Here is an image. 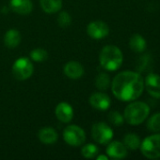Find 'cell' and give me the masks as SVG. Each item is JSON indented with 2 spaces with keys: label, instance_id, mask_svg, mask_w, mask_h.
I'll use <instances>...</instances> for the list:
<instances>
[{
  "label": "cell",
  "instance_id": "6da1fadb",
  "mask_svg": "<svg viewBox=\"0 0 160 160\" xmlns=\"http://www.w3.org/2000/svg\"><path fill=\"white\" fill-rule=\"evenodd\" d=\"M111 90L116 98L122 101L138 99L144 90L142 76L135 71H123L115 76L111 82Z\"/></svg>",
  "mask_w": 160,
  "mask_h": 160
},
{
  "label": "cell",
  "instance_id": "7a4b0ae2",
  "mask_svg": "<svg viewBox=\"0 0 160 160\" xmlns=\"http://www.w3.org/2000/svg\"><path fill=\"white\" fill-rule=\"evenodd\" d=\"M99 61L105 69L108 71H115L119 69L123 64V52L117 46L107 45L100 52Z\"/></svg>",
  "mask_w": 160,
  "mask_h": 160
},
{
  "label": "cell",
  "instance_id": "3957f363",
  "mask_svg": "<svg viewBox=\"0 0 160 160\" xmlns=\"http://www.w3.org/2000/svg\"><path fill=\"white\" fill-rule=\"evenodd\" d=\"M150 114V108L145 102L135 101L130 103L124 110V120L131 126L142 124Z\"/></svg>",
  "mask_w": 160,
  "mask_h": 160
},
{
  "label": "cell",
  "instance_id": "277c9868",
  "mask_svg": "<svg viewBox=\"0 0 160 160\" xmlns=\"http://www.w3.org/2000/svg\"><path fill=\"white\" fill-rule=\"evenodd\" d=\"M141 151L142 155L149 159L159 158L160 133H157L145 138L141 143Z\"/></svg>",
  "mask_w": 160,
  "mask_h": 160
},
{
  "label": "cell",
  "instance_id": "5b68a950",
  "mask_svg": "<svg viewBox=\"0 0 160 160\" xmlns=\"http://www.w3.org/2000/svg\"><path fill=\"white\" fill-rule=\"evenodd\" d=\"M63 139L67 144L74 147H77L85 142L86 134L80 127L75 125H70L63 131Z\"/></svg>",
  "mask_w": 160,
  "mask_h": 160
},
{
  "label": "cell",
  "instance_id": "8992f818",
  "mask_svg": "<svg viewBox=\"0 0 160 160\" xmlns=\"http://www.w3.org/2000/svg\"><path fill=\"white\" fill-rule=\"evenodd\" d=\"M34 67L28 58L21 57L17 59L12 66V74L15 79L19 81H25L31 77L33 74Z\"/></svg>",
  "mask_w": 160,
  "mask_h": 160
},
{
  "label": "cell",
  "instance_id": "52a82bcc",
  "mask_svg": "<svg viewBox=\"0 0 160 160\" xmlns=\"http://www.w3.org/2000/svg\"><path fill=\"white\" fill-rule=\"evenodd\" d=\"M91 136L93 140L100 144H108L113 138L112 128L104 122L93 124L91 128Z\"/></svg>",
  "mask_w": 160,
  "mask_h": 160
},
{
  "label": "cell",
  "instance_id": "ba28073f",
  "mask_svg": "<svg viewBox=\"0 0 160 160\" xmlns=\"http://www.w3.org/2000/svg\"><path fill=\"white\" fill-rule=\"evenodd\" d=\"M88 35L94 39H101L106 38L109 33L108 25L102 21H94L89 23L87 27Z\"/></svg>",
  "mask_w": 160,
  "mask_h": 160
},
{
  "label": "cell",
  "instance_id": "9c48e42d",
  "mask_svg": "<svg viewBox=\"0 0 160 160\" xmlns=\"http://www.w3.org/2000/svg\"><path fill=\"white\" fill-rule=\"evenodd\" d=\"M146 91L155 98H160V76L156 73H150L144 80Z\"/></svg>",
  "mask_w": 160,
  "mask_h": 160
},
{
  "label": "cell",
  "instance_id": "30bf717a",
  "mask_svg": "<svg viewBox=\"0 0 160 160\" xmlns=\"http://www.w3.org/2000/svg\"><path fill=\"white\" fill-rule=\"evenodd\" d=\"M90 104L96 110L99 111H107L110 105H111V100L107 94L104 93H93L90 97Z\"/></svg>",
  "mask_w": 160,
  "mask_h": 160
},
{
  "label": "cell",
  "instance_id": "8fae6325",
  "mask_svg": "<svg viewBox=\"0 0 160 160\" xmlns=\"http://www.w3.org/2000/svg\"><path fill=\"white\" fill-rule=\"evenodd\" d=\"M57 118L62 123H70L74 117V109L67 102H60L55 110Z\"/></svg>",
  "mask_w": 160,
  "mask_h": 160
},
{
  "label": "cell",
  "instance_id": "7c38bea8",
  "mask_svg": "<svg viewBox=\"0 0 160 160\" xmlns=\"http://www.w3.org/2000/svg\"><path fill=\"white\" fill-rule=\"evenodd\" d=\"M107 154L111 158L122 159L127 156V148L120 142H112L107 147Z\"/></svg>",
  "mask_w": 160,
  "mask_h": 160
},
{
  "label": "cell",
  "instance_id": "4fadbf2b",
  "mask_svg": "<svg viewBox=\"0 0 160 160\" xmlns=\"http://www.w3.org/2000/svg\"><path fill=\"white\" fill-rule=\"evenodd\" d=\"M64 73L68 78L72 80H77L84 74V68L79 62L70 61L64 67Z\"/></svg>",
  "mask_w": 160,
  "mask_h": 160
},
{
  "label": "cell",
  "instance_id": "5bb4252c",
  "mask_svg": "<svg viewBox=\"0 0 160 160\" xmlns=\"http://www.w3.org/2000/svg\"><path fill=\"white\" fill-rule=\"evenodd\" d=\"M10 8L18 14L26 15L32 11L33 4L30 0H10Z\"/></svg>",
  "mask_w": 160,
  "mask_h": 160
},
{
  "label": "cell",
  "instance_id": "9a60e30c",
  "mask_svg": "<svg viewBox=\"0 0 160 160\" xmlns=\"http://www.w3.org/2000/svg\"><path fill=\"white\" fill-rule=\"evenodd\" d=\"M39 140L44 144H53L58 141V135L52 128H43L38 133Z\"/></svg>",
  "mask_w": 160,
  "mask_h": 160
},
{
  "label": "cell",
  "instance_id": "2e32d148",
  "mask_svg": "<svg viewBox=\"0 0 160 160\" xmlns=\"http://www.w3.org/2000/svg\"><path fill=\"white\" fill-rule=\"evenodd\" d=\"M4 42L8 48L13 49V48L17 47L21 42L20 32L16 29L8 30L6 35H5V38H4Z\"/></svg>",
  "mask_w": 160,
  "mask_h": 160
},
{
  "label": "cell",
  "instance_id": "e0dca14e",
  "mask_svg": "<svg viewBox=\"0 0 160 160\" xmlns=\"http://www.w3.org/2000/svg\"><path fill=\"white\" fill-rule=\"evenodd\" d=\"M129 46L131 50L134 51L135 52H142L145 51L147 43L142 36L139 34H135L131 37L129 40Z\"/></svg>",
  "mask_w": 160,
  "mask_h": 160
},
{
  "label": "cell",
  "instance_id": "ac0fdd59",
  "mask_svg": "<svg viewBox=\"0 0 160 160\" xmlns=\"http://www.w3.org/2000/svg\"><path fill=\"white\" fill-rule=\"evenodd\" d=\"M42 10L46 13H56L62 7V0H40Z\"/></svg>",
  "mask_w": 160,
  "mask_h": 160
},
{
  "label": "cell",
  "instance_id": "d6986e66",
  "mask_svg": "<svg viewBox=\"0 0 160 160\" xmlns=\"http://www.w3.org/2000/svg\"><path fill=\"white\" fill-rule=\"evenodd\" d=\"M141 139L137 134L129 133L124 138V144L129 150H137L141 147Z\"/></svg>",
  "mask_w": 160,
  "mask_h": 160
},
{
  "label": "cell",
  "instance_id": "ffe728a7",
  "mask_svg": "<svg viewBox=\"0 0 160 160\" xmlns=\"http://www.w3.org/2000/svg\"><path fill=\"white\" fill-rule=\"evenodd\" d=\"M147 128L151 132H159L160 131V112L153 114L147 122Z\"/></svg>",
  "mask_w": 160,
  "mask_h": 160
},
{
  "label": "cell",
  "instance_id": "44dd1931",
  "mask_svg": "<svg viewBox=\"0 0 160 160\" xmlns=\"http://www.w3.org/2000/svg\"><path fill=\"white\" fill-rule=\"evenodd\" d=\"M95 85L99 90H107L110 85V79L107 73H100L95 80Z\"/></svg>",
  "mask_w": 160,
  "mask_h": 160
},
{
  "label": "cell",
  "instance_id": "7402d4cb",
  "mask_svg": "<svg viewBox=\"0 0 160 160\" xmlns=\"http://www.w3.org/2000/svg\"><path fill=\"white\" fill-rule=\"evenodd\" d=\"M98 153H99V148L92 143H89L83 146L81 149V154L86 158H93L98 155Z\"/></svg>",
  "mask_w": 160,
  "mask_h": 160
},
{
  "label": "cell",
  "instance_id": "603a6c76",
  "mask_svg": "<svg viewBox=\"0 0 160 160\" xmlns=\"http://www.w3.org/2000/svg\"><path fill=\"white\" fill-rule=\"evenodd\" d=\"M30 57L35 62H42L47 59L48 53L45 50L41 48H36L30 52Z\"/></svg>",
  "mask_w": 160,
  "mask_h": 160
},
{
  "label": "cell",
  "instance_id": "cb8c5ba5",
  "mask_svg": "<svg viewBox=\"0 0 160 160\" xmlns=\"http://www.w3.org/2000/svg\"><path fill=\"white\" fill-rule=\"evenodd\" d=\"M108 120L112 125H114L116 127H120L124 124V117L119 112H111L108 114Z\"/></svg>",
  "mask_w": 160,
  "mask_h": 160
},
{
  "label": "cell",
  "instance_id": "d4e9b609",
  "mask_svg": "<svg viewBox=\"0 0 160 160\" xmlns=\"http://www.w3.org/2000/svg\"><path fill=\"white\" fill-rule=\"evenodd\" d=\"M58 22L61 27H67L71 24L72 22V18L70 16V14H68L65 11H62L61 13H59L58 18Z\"/></svg>",
  "mask_w": 160,
  "mask_h": 160
},
{
  "label": "cell",
  "instance_id": "484cf974",
  "mask_svg": "<svg viewBox=\"0 0 160 160\" xmlns=\"http://www.w3.org/2000/svg\"><path fill=\"white\" fill-rule=\"evenodd\" d=\"M97 160H108V158L107 157V156H104V155H101V156H99V157H97Z\"/></svg>",
  "mask_w": 160,
  "mask_h": 160
}]
</instances>
